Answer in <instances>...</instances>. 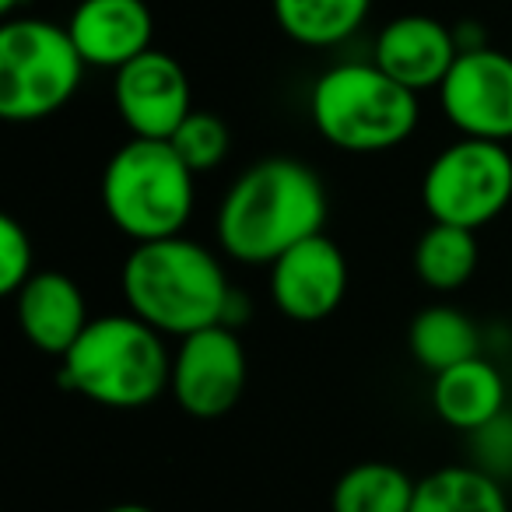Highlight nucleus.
<instances>
[{
  "instance_id": "1",
  "label": "nucleus",
  "mask_w": 512,
  "mask_h": 512,
  "mask_svg": "<svg viewBox=\"0 0 512 512\" xmlns=\"http://www.w3.org/2000/svg\"><path fill=\"white\" fill-rule=\"evenodd\" d=\"M327 225V186L313 165L274 155L242 169L214 214L225 256L246 267H271L281 253Z\"/></svg>"
},
{
  "instance_id": "2",
  "label": "nucleus",
  "mask_w": 512,
  "mask_h": 512,
  "mask_svg": "<svg viewBox=\"0 0 512 512\" xmlns=\"http://www.w3.org/2000/svg\"><path fill=\"white\" fill-rule=\"evenodd\" d=\"M120 288L127 313L176 341L218 323L228 327L235 302L218 253L186 235L134 242L123 260Z\"/></svg>"
},
{
  "instance_id": "3",
  "label": "nucleus",
  "mask_w": 512,
  "mask_h": 512,
  "mask_svg": "<svg viewBox=\"0 0 512 512\" xmlns=\"http://www.w3.org/2000/svg\"><path fill=\"white\" fill-rule=\"evenodd\" d=\"M172 355L165 334L134 313L92 316L85 334L60 358V383L113 411L148 407L169 390Z\"/></svg>"
},
{
  "instance_id": "4",
  "label": "nucleus",
  "mask_w": 512,
  "mask_h": 512,
  "mask_svg": "<svg viewBox=\"0 0 512 512\" xmlns=\"http://www.w3.org/2000/svg\"><path fill=\"white\" fill-rule=\"evenodd\" d=\"M316 134L348 155H383L418 130V95L393 81L376 60L334 64L309 88Z\"/></svg>"
},
{
  "instance_id": "5",
  "label": "nucleus",
  "mask_w": 512,
  "mask_h": 512,
  "mask_svg": "<svg viewBox=\"0 0 512 512\" xmlns=\"http://www.w3.org/2000/svg\"><path fill=\"white\" fill-rule=\"evenodd\" d=\"M102 207L130 242L183 235L197 200V176L169 141L130 137L102 169Z\"/></svg>"
},
{
  "instance_id": "6",
  "label": "nucleus",
  "mask_w": 512,
  "mask_h": 512,
  "mask_svg": "<svg viewBox=\"0 0 512 512\" xmlns=\"http://www.w3.org/2000/svg\"><path fill=\"white\" fill-rule=\"evenodd\" d=\"M85 60L67 25L15 15L0 25V116L39 123L57 116L85 78Z\"/></svg>"
},
{
  "instance_id": "7",
  "label": "nucleus",
  "mask_w": 512,
  "mask_h": 512,
  "mask_svg": "<svg viewBox=\"0 0 512 512\" xmlns=\"http://www.w3.org/2000/svg\"><path fill=\"white\" fill-rule=\"evenodd\" d=\"M421 204L439 225H491L512 204V151L477 137L446 144L421 176Z\"/></svg>"
},
{
  "instance_id": "8",
  "label": "nucleus",
  "mask_w": 512,
  "mask_h": 512,
  "mask_svg": "<svg viewBox=\"0 0 512 512\" xmlns=\"http://www.w3.org/2000/svg\"><path fill=\"white\" fill-rule=\"evenodd\" d=\"M249 379L246 348L235 327H207L183 337L172 351L169 393L190 418H221L239 404Z\"/></svg>"
},
{
  "instance_id": "9",
  "label": "nucleus",
  "mask_w": 512,
  "mask_h": 512,
  "mask_svg": "<svg viewBox=\"0 0 512 512\" xmlns=\"http://www.w3.org/2000/svg\"><path fill=\"white\" fill-rule=\"evenodd\" d=\"M439 106L449 127L477 141H512V53L474 46L460 50L439 85Z\"/></svg>"
},
{
  "instance_id": "10",
  "label": "nucleus",
  "mask_w": 512,
  "mask_h": 512,
  "mask_svg": "<svg viewBox=\"0 0 512 512\" xmlns=\"http://www.w3.org/2000/svg\"><path fill=\"white\" fill-rule=\"evenodd\" d=\"M113 102L130 137L172 141L193 113L190 78L183 64L162 50H148L113 74Z\"/></svg>"
},
{
  "instance_id": "11",
  "label": "nucleus",
  "mask_w": 512,
  "mask_h": 512,
  "mask_svg": "<svg viewBox=\"0 0 512 512\" xmlns=\"http://www.w3.org/2000/svg\"><path fill=\"white\" fill-rule=\"evenodd\" d=\"M271 302L295 323H323L348 295V260L327 232L281 253L271 267Z\"/></svg>"
},
{
  "instance_id": "12",
  "label": "nucleus",
  "mask_w": 512,
  "mask_h": 512,
  "mask_svg": "<svg viewBox=\"0 0 512 512\" xmlns=\"http://www.w3.org/2000/svg\"><path fill=\"white\" fill-rule=\"evenodd\" d=\"M456 57H460L456 29L432 15L393 18L379 29L376 46H372V60L414 95L439 92Z\"/></svg>"
},
{
  "instance_id": "13",
  "label": "nucleus",
  "mask_w": 512,
  "mask_h": 512,
  "mask_svg": "<svg viewBox=\"0 0 512 512\" xmlns=\"http://www.w3.org/2000/svg\"><path fill=\"white\" fill-rule=\"evenodd\" d=\"M67 32L88 67L113 74L155 50V18L144 0H78Z\"/></svg>"
},
{
  "instance_id": "14",
  "label": "nucleus",
  "mask_w": 512,
  "mask_h": 512,
  "mask_svg": "<svg viewBox=\"0 0 512 512\" xmlns=\"http://www.w3.org/2000/svg\"><path fill=\"white\" fill-rule=\"evenodd\" d=\"M11 299L25 341L53 358H64L92 323L85 292L60 271H36Z\"/></svg>"
},
{
  "instance_id": "15",
  "label": "nucleus",
  "mask_w": 512,
  "mask_h": 512,
  "mask_svg": "<svg viewBox=\"0 0 512 512\" xmlns=\"http://www.w3.org/2000/svg\"><path fill=\"white\" fill-rule=\"evenodd\" d=\"M432 407L456 432H481L495 425L505 407V379L488 358H470L439 372L432 383Z\"/></svg>"
},
{
  "instance_id": "16",
  "label": "nucleus",
  "mask_w": 512,
  "mask_h": 512,
  "mask_svg": "<svg viewBox=\"0 0 512 512\" xmlns=\"http://www.w3.org/2000/svg\"><path fill=\"white\" fill-rule=\"evenodd\" d=\"M407 348L421 369L439 376V372L481 355V330L463 309L449 306V302H435L411 320Z\"/></svg>"
},
{
  "instance_id": "17",
  "label": "nucleus",
  "mask_w": 512,
  "mask_h": 512,
  "mask_svg": "<svg viewBox=\"0 0 512 512\" xmlns=\"http://www.w3.org/2000/svg\"><path fill=\"white\" fill-rule=\"evenodd\" d=\"M274 22L292 43L330 50L355 36L372 11V0H271Z\"/></svg>"
},
{
  "instance_id": "18",
  "label": "nucleus",
  "mask_w": 512,
  "mask_h": 512,
  "mask_svg": "<svg viewBox=\"0 0 512 512\" xmlns=\"http://www.w3.org/2000/svg\"><path fill=\"white\" fill-rule=\"evenodd\" d=\"M477 260H481V246H477V232L470 228L432 221L414 242V274L421 285L439 295L460 292L474 278Z\"/></svg>"
},
{
  "instance_id": "19",
  "label": "nucleus",
  "mask_w": 512,
  "mask_h": 512,
  "mask_svg": "<svg viewBox=\"0 0 512 512\" xmlns=\"http://www.w3.org/2000/svg\"><path fill=\"white\" fill-rule=\"evenodd\" d=\"M414 481L407 470L383 460H365L344 470L330 495V512H411Z\"/></svg>"
},
{
  "instance_id": "20",
  "label": "nucleus",
  "mask_w": 512,
  "mask_h": 512,
  "mask_svg": "<svg viewBox=\"0 0 512 512\" xmlns=\"http://www.w3.org/2000/svg\"><path fill=\"white\" fill-rule=\"evenodd\" d=\"M411 512H509V498L491 474L453 463L421 477Z\"/></svg>"
},
{
  "instance_id": "21",
  "label": "nucleus",
  "mask_w": 512,
  "mask_h": 512,
  "mask_svg": "<svg viewBox=\"0 0 512 512\" xmlns=\"http://www.w3.org/2000/svg\"><path fill=\"white\" fill-rule=\"evenodd\" d=\"M169 144L176 148V155L183 158L193 176H204V172H214L228 158L232 134H228V123L218 113L193 109L183 120V127L172 134Z\"/></svg>"
},
{
  "instance_id": "22",
  "label": "nucleus",
  "mask_w": 512,
  "mask_h": 512,
  "mask_svg": "<svg viewBox=\"0 0 512 512\" xmlns=\"http://www.w3.org/2000/svg\"><path fill=\"white\" fill-rule=\"evenodd\" d=\"M36 274V246L18 218H0V292L15 295Z\"/></svg>"
},
{
  "instance_id": "23",
  "label": "nucleus",
  "mask_w": 512,
  "mask_h": 512,
  "mask_svg": "<svg viewBox=\"0 0 512 512\" xmlns=\"http://www.w3.org/2000/svg\"><path fill=\"white\" fill-rule=\"evenodd\" d=\"M102 512H155V509L137 505V502H123V505H109V509H102Z\"/></svg>"
},
{
  "instance_id": "24",
  "label": "nucleus",
  "mask_w": 512,
  "mask_h": 512,
  "mask_svg": "<svg viewBox=\"0 0 512 512\" xmlns=\"http://www.w3.org/2000/svg\"><path fill=\"white\" fill-rule=\"evenodd\" d=\"M22 4H29V0H0V11H4V18H15V11Z\"/></svg>"
},
{
  "instance_id": "25",
  "label": "nucleus",
  "mask_w": 512,
  "mask_h": 512,
  "mask_svg": "<svg viewBox=\"0 0 512 512\" xmlns=\"http://www.w3.org/2000/svg\"><path fill=\"white\" fill-rule=\"evenodd\" d=\"M505 442H509V456H512V425H509V435H505Z\"/></svg>"
},
{
  "instance_id": "26",
  "label": "nucleus",
  "mask_w": 512,
  "mask_h": 512,
  "mask_svg": "<svg viewBox=\"0 0 512 512\" xmlns=\"http://www.w3.org/2000/svg\"><path fill=\"white\" fill-rule=\"evenodd\" d=\"M509 53H512V46H509Z\"/></svg>"
}]
</instances>
